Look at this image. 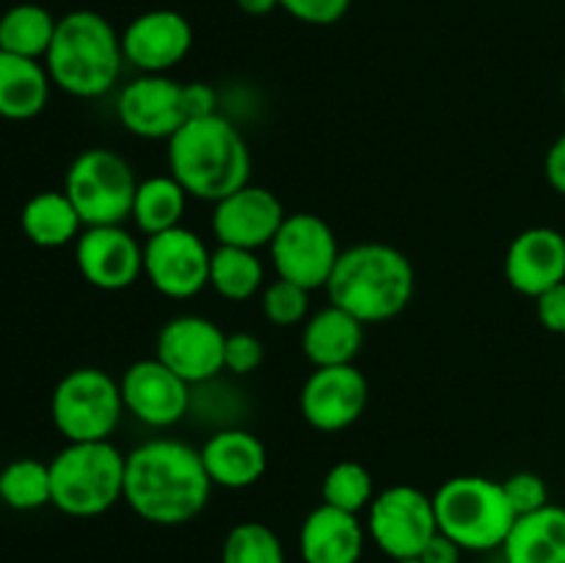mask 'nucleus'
<instances>
[{
    "mask_svg": "<svg viewBox=\"0 0 565 563\" xmlns=\"http://www.w3.org/2000/svg\"><path fill=\"white\" fill-rule=\"evenodd\" d=\"M213 480L202 453L180 439H152L127 456L125 502L143 522L177 528L207 508Z\"/></svg>",
    "mask_w": 565,
    "mask_h": 563,
    "instance_id": "nucleus-1",
    "label": "nucleus"
},
{
    "mask_svg": "<svg viewBox=\"0 0 565 563\" xmlns=\"http://www.w3.org/2000/svg\"><path fill=\"white\" fill-rule=\"evenodd\" d=\"M414 287L412 259L390 243H356L340 252L326 282L329 301L364 326L397 318L412 304Z\"/></svg>",
    "mask_w": 565,
    "mask_h": 563,
    "instance_id": "nucleus-2",
    "label": "nucleus"
},
{
    "mask_svg": "<svg viewBox=\"0 0 565 563\" xmlns=\"http://www.w3.org/2000/svg\"><path fill=\"white\" fill-rule=\"evenodd\" d=\"M169 174L202 202H221L252 182V152L221 114L191 119L169 138Z\"/></svg>",
    "mask_w": 565,
    "mask_h": 563,
    "instance_id": "nucleus-3",
    "label": "nucleus"
},
{
    "mask_svg": "<svg viewBox=\"0 0 565 563\" xmlns=\"http://www.w3.org/2000/svg\"><path fill=\"white\" fill-rule=\"evenodd\" d=\"M121 64V33H116V28L92 9H77L61 17L53 44L44 55L53 86L81 99L108 94L119 81Z\"/></svg>",
    "mask_w": 565,
    "mask_h": 563,
    "instance_id": "nucleus-4",
    "label": "nucleus"
},
{
    "mask_svg": "<svg viewBox=\"0 0 565 563\" xmlns=\"http://www.w3.org/2000/svg\"><path fill=\"white\" fill-rule=\"evenodd\" d=\"M127 456L108 439L66 442L50 461L53 506L75 519L103 517L125 500Z\"/></svg>",
    "mask_w": 565,
    "mask_h": 563,
    "instance_id": "nucleus-5",
    "label": "nucleus"
},
{
    "mask_svg": "<svg viewBox=\"0 0 565 563\" xmlns=\"http://www.w3.org/2000/svg\"><path fill=\"white\" fill-rule=\"evenodd\" d=\"M436 522L441 533L463 546V552H489L505 544L516 513L508 502L502 480L483 475H458L445 480L434 495Z\"/></svg>",
    "mask_w": 565,
    "mask_h": 563,
    "instance_id": "nucleus-6",
    "label": "nucleus"
},
{
    "mask_svg": "<svg viewBox=\"0 0 565 563\" xmlns=\"http://www.w3.org/2000/svg\"><path fill=\"white\" fill-rule=\"evenodd\" d=\"M138 180L132 166L105 147L77 155L64 177V193L81 213L83 226L125 224L132 213Z\"/></svg>",
    "mask_w": 565,
    "mask_h": 563,
    "instance_id": "nucleus-7",
    "label": "nucleus"
},
{
    "mask_svg": "<svg viewBox=\"0 0 565 563\" xmlns=\"http://www.w3.org/2000/svg\"><path fill=\"white\" fill-rule=\"evenodd\" d=\"M125 401L114 375L99 368H75L55 384L50 414L66 442L108 439L119 425Z\"/></svg>",
    "mask_w": 565,
    "mask_h": 563,
    "instance_id": "nucleus-8",
    "label": "nucleus"
},
{
    "mask_svg": "<svg viewBox=\"0 0 565 563\" xmlns=\"http://www.w3.org/2000/svg\"><path fill=\"white\" fill-rule=\"evenodd\" d=\"M367 530L375 546L392 561L419 557L423 546L439 530L434 497H428L417 486H390V489L379 491L370 502Z\"/></svg>",
    "mask_w": 565,
    "mask_h": 563,
    "instance_id": "nucleus-9",
    "label": "nucleus"
},
{
    "mask_svg": "<svg viewBox=\"0 0 565 563\" xmlns=\"http://www.w3.org/2000/svg\"><path fill=\"white\" fill-rule=\"evenodd\" d=\"M268 248L276 274L281 279L307 287V290L326 287L337 259H340L334 230L329 226V221L315 213L287 215Z\"/></svg>",
    "mask_w": 565,
    "mask_h": 563,
    "instance_id": "nucleus-10",
    "label": "nucleus"
},
{
    "mask_svg": "<svg viewBox=\"0 0 565 563\" xmlns=\"http://www.w3.org/2000/svg\"><path fill=\"white\" fill-rule=\"evenodd\" d=\"M213 252L188 226H174L143 243V274L169 298H193L210 287Z\"/></svg>",
    "mask_w": 565,
    "mask_h": 563,
    "instance_id": "nucleus-11",
    "label": "nucleus"
},
{
    "mask_svg": "<svg viewBox=\"0 0 565 563\" xmlns=\"http://www.w3.org/2000/svg\"><path fill=\"white\" fill-rule=\"evenodd\" d=\"M367 401V379L356 364L315 368L298 395L301 417L323 434H337V431H345L359 423Z\"/></svg>",
    "mask_w": 565,
    "mask_h": 563,
    "instance_id": "nucleus-12",
    "label": "nucleus"
},
{
    "mask_svg": "<svg viewBox=\"0 0 565 563\" xmlns=\"http://www.w3.org/2000/svg\"><path fill=\"white\" fill-rule=\"evenodd\" d=\"M226 334L202 315H177L158 331L154 357L188 384H202L224 370Z\"/></svg>",
    "mask_w": 565,
    "mask_h": 563,
    "instance_id": "nucleus-13",
    "label": "nucleus"
},
{
    "mask_svg": "<svg viewBox=\"0 0 565 563\" xmlns=\"http://www.w3.org/2000/svg\"><path fill=\"white\" fill-rule=\"evenodd\" d=\"M75 263L88 285L119 293L143 274V246L121 224L86 226L75 241Z\"/></svg>",
    "mask_w": 565,
    "mask_h": 563,
    "instance_id": "nucleus-14",
    "label": "nucleus"
},
{
    "mask_svg": "<svg viewBox=\"0 0 565 563\" xmlns=\"http://www.w3.org/2000/svg\"><path fill=\"white\" fill-rule=\"evenodd\" d=\"M193 47V28L180 11L149 9L121 33L125 61L141 75H166Z\"/></svg>",
    "mask_w": 565,
    "mask_h": 563,
    "instance_id": "nucleus-15",
    "label": "nucleus"
},
{
    "mask_svg": "<svg viewBox=\"0 0 565 563\" xmlns=\"http://www.w3.org/2000/svg\"><path fill=\"white\" fill-rule=\"evenodd\" d=\"M125 412L141 419L149 428H169L180 423L191 403L188 381L166 368L158 357L138 359L119 379Z\"/></svg>",
    "mask_w": 565,
    "mask_h": 563,
    "instance_id": "nucleus-16",
    "label": "nucleus"
},
{
    "mask_svg": "<svg viewBox=\"0 0 565 563\" xmlns=\"http://www.w3.org/2000/svg\"><path fill=\"white\" fill-rule=\"evenodd\" d=\"M285 219L287 213L279 196L268 191V188L248 182L241 191L215 202L213 232L221 246L259 252V248L274 243L276 232L281 230Z\"/></svg>",
    "mask_w": 565,
    "mask_h": 563,
    "instance_id": "nucleus-17",
    "label": "nucleus"
},
{
    "mask_svg": "<svg viewBox=\"0 0 565 563\" xmlns=\"http://www.w3.org/2000/svg\"><path fill=\"white\" fill-rule=\"evenodd\" d=\"M121 127L138 138L169 141L182 125V83L171 81L169 75H138L127 83L116 105Z\"/></svg>",
    "mask_w": 565,
    "mask_h": 563,
    "instance_id": "nucleus-18",
    "label": "nucleus"
},
{
    "mask_svg": "<svg viewBox=\"0 0 565 563\" xmlns=\"http://www.w3.org/2000/svg\"><path fill=\"white\" fill-rule=\"evenodd\" d=\"M505 279L522 296L539 298L565 282V235L555 226L519 232L505 252Z\"/></svg>",
    "mask_w": 565,
    "mask_h": 563,
    "instance_id": "nucleus-19",
    "label": "nucleus"
},
{
    "mask_svg": "<svg viewBox=\"0 0 565 563\" xmlns=\"http://www.w3.org/2000/svg\"><path fill=\"white\" fill-rule=\"evenodd\" d=\"M303 563H359L364 552V528L356 513L320 502L298 530Z\"/></svg>",
    "mask_w": 565,
    "mask_h": 563,
    "instance_id": "nucleus-20",
    "label": "nucleus"
},
{
    "mask_svg": "<svg viewBox=\"0 0 565 563\" xmlns=\"http://www.w3.org/2000/svg\"><path fill=\"white\" fill-rule=\"evenodd\" d=\"M199 453L213 486L221 489H248L263 480L268 469V450L263 439L243 428L218 431L204 442Z\"/></svg>",
    "mask_w": 565,
    "mask_h": 563,
    "instance_id": "nucleus-21",
    "label": "nucleus"
},
{
    "mask_svg": "<svg viewBox=\"0 0 565 563\" xmlns=\"http://www.w3.org/2000/svg\"><path fill=\"white\" fill-rule=\"evenodd\" d=\"M364 323L353 318L345 309L329 304L307 320L301 334L303 357L315 368H337V364H353L362 353Z\"/></svg>",
    "mask_w": 565,
    "mask_h": 563,
    "instance_id": "nucleus-22",
    "label": "nucleus"
},
{
    "mask_svg": "<svg viewBox=\"0 0 565 563\" xmlns=\"http://www.w3.org/2000/svg\"><path fill=\"white\" fill-rule=\"evenodd\" d=\"M502 552L505 563H565V508L550 502L516 517Z\"/></svg>",
    "mask_w": 565,
    "mask_h": 563,
    "instance_id": "nucleus-23",
    "label": "nucleus"
},
{
    "mask_svg": "<svg viewBox=\"0 0 565 563\" xmlns=\"http://www.w3.org/2000/svg\"><path fill=\"white\" fill-rule=\"evenodd\" d=\"M50 81L44 61L0 50V119L25 121L44 110L50 99Z\"/></svg>",
    "mask_w": 565,
    "mask_h": 563,
    "instance_id": "nucleus-24",
    "label": "nucleus"
},
{
    "mask_svg": "<svg viewBox=\"0 0 565 563\" xmlns=\"http://www.w3.org/2000/svg\"><path fill=\"white\" fill-rule=\"evenodd\" d=\"M20 226L33 246L61 248L81 237L83 219L64 191H42L25 202Z\"/></svg>",
    "mask_w": 565,
    "mask_h": 563,
    "instance_id": "nucleus-25",
    "label": "nucleus"
},
{
    "mask_svg": "<svg viewBox=\"0 0 565 563\" xmlns=\"http://www.w3.org/2000/svg\"><path fill=\"white\" fill-rule=\"evenodd\" d=\"M185 204L188 191L174 177H149V180L138 182L130 219L136 221V226L143 235L152 237L166 230H174V226H182Z\"/></svg>",
    "mask_w": 565,
    "mask_h": 563,
    "instance_id": "nucleus-26",
    "label": "nucleus"
},
{
    "mask_svg": "<svg viewBox=\"0 0 565 563\" xmlns=\"http://www.w3.org/2000/svg\"><path fill=\"white\" fill-rule=\"evenodd\" d=\"M55 20L44 6L17 3L0 17V50L22 59L44 61L55 36Z\"/></svg>",
    "mask_w": 565,
    "mask_h": 563,
    "instance_id": "nucleus-27",
    "label": "nucleus"
},
{
    "mask_svg": "<svg viewBox=\"0 0 565 563\" xmlns=\"http://www.w3.org/2000/svg\"><path fill=\"white\" fill-rule=\"evenodd\" d=\"M263 259L257 252L237 246H221L210 259V287L226 301H246L263 290Z\"/></svg>",
    "mask_w": 565,
    "mask_h": 563,
    "instance_id": "nucleus-28",
    "label": "nucleus"
},
{
    "mask_svg": "<svg viewBox=\"0 0 565 563\" xmlns=\"http://www.w3.org/2000/svg\"><path fill=\"white\" fill-rule=\"evenodd\" d=\"M0 500L14 511H36L53 506L50 464L39 458H17L0 469Z\"/></svg>",
    "mask_w": 565,
    "mask_h": 563,
    "instance_id": "nucleus-29",
    "label": "nucleus"
},
{
    "mask_svg": "<svg viewBox=\"0 0 565 563\" xmlns=\"http://www.w3.org/2000/svg\"><path fill=\"white\" fill-rule=\"evenodd\" d=\"M323 502L340 511L359 513L373 502V475L359 461H340L326 472L323 486H320Z\"/></svg>",
    "mask_w": 565,
    "mask_h": 563,
    "instance_id": "nucleus-30",
    "label": "nucleus"
},
{
    "mask_svg": "<svg viewBox=\"0 0 565 563\" xmlns=\"http://www.w3.org/2000/svg\"><path fill=\"white\" fill-rule=\"evenodd\" d=\"M221 563H287L279 535L263 522H241L226 533Z\"/></svg>",
    "mask_w": 565,
    "mask_h": 563,
    "instance_id": "nucleus-31",
    "label": "nucleus"
},
{
    "mask_svg": "<svg viewBox=\"0 0 565 563\" xmlns=\"http://www.w3.org/2000/svg\"><path fill=\"white\" fill-rule=\"evenodd\" d=\"M309 293L312 290L279 276L263 290L265 318L274 326H298L309 312Z\"/></svg>",
    "mask_w": 565,
    "mask_h": 563,
    "instance_id": "nucleus-32",
    "label": "nucleus"
},
{
    "mask_svg": "<svg viewBox=\"0 0 565 563\" xmlns=\"http://www.w3.org/2000/svg\"><path fill=\"white\" fill-rule=\"evenodd\" d=\"M502 489H505L508 502H511L513 513L524 517V513H533L539 508L550 506V486L541 478L539 472H513L502 480Z\"/></svg>",
    "mask_w": 565,
    "mask_h": 563,
    "instance_id": "nucleus-33",
    "label": "nucleus"
},
{
    "mask_svg": "<svg viewBox=\"0 0 565 563\" xmlns=\"http://www.w3.org/2000/svg\"><path fill=\"white\" fill-rule=\"evenodd\" d=\"M265 362V346L252 331H235L226 334L224 346V370L235 375H252Z\"/></svg>",
    "mask_w": 565,
    "mask_h": 563,
    "instance_id": "nucleus-34",
    "label": "nucleus"
},
{
    "mask_svg": "<svg viewBox=\"0 0 565 563\" xmlns=\"http://www.w3.org/2000/svg\"><path fill=\"white\" fill-rule=\"evenodd\" d=\"M281 9L307 25H334L351 9V0H279Z\"/></svg>",
    "mask_w": 565,
    "mask_h": 563,
    "instance_id": "nucleus-35",
    "label": "nucleus"
},
{
    "mask_svg": "<svg viewBox=\"0 0 565 563\" xmlns=\"http://www.w3.org/2000/svg\"><path fill=\"white\" fill-rule=\"evenodd\" d=\"M535 315L539 323L552 334H565V282L550 287L535 298Z\"/></svg>",
    "mask_w": 565,
    "mask_h": 563,
    "instance_id": "nucleus-36",
    "label": "nucleus"
},
{
    "mask_svg": "<svg viewBox=\"0 0 565 563\" xmlns=\"http://www.w3.org/2000/svg\"><path fill=\"white\" fill-rule=\"evenodd\" d=\"M182 110H185V121L215 116L218 114V94L210 83H185L182 86Z\"/></svg>",
    "mask_w": 565,
    "mask_h": 563,
    "instance_id": "nucleus-37",
    "label": "nucleus"
},
{
    "mask_svg": "<svg viewBox=\"0 0 565 563\" xmlns=\"http://www.w3.org/2000/svg\"><path fill=\"white\" fill-rule=\"evenodd\" d=\"M461 555H463V546L458 544V541H452L447 533L436 530L434 539H430L428 544L423 546V552H419V561L423 563H461Z\"/></svg>",
    "mask_w": 565,
    "mask_h": 563,
    "instance_id": "nucleus-38",
    "label": "nucleus"
},
{
    "mask_svg": "<svg viewBox=\"0 0 565 563\" xmlns=\"http://www.w3.org/2000/svg\"><path fill=\"white\" fill-rule=\"evenodd\" d=\"M544 174L546 182H550L561 196H565V132L555 138V144H552L550 152H546Z\"/></svg>",
    "mask_w": 565,
    "mask_h": 563,
    "instance_id": "nucleus-39",
    "label": "nucleus"
},
{
    "mask_svg": "<svg viewBox=\"0 0 565 563\" xmlns=\"http://www.w3.org/2000/svg\"><path fill=\"white\" fill-rule=\"evenodd\" d=\"M237 9L248 17H268L274 14L276 9H281L279 0H235Z\"/></svg>",
    "mask_w": 565,
    "mask_h": 563,
    "instance_id": "nucleus-40",
    "label": "nucleus"
},
{
    "mask_svg": "<svg viewBox=\"0 0 565 563\" xmlns=\"http://www.w3.org/2000/svg\"><path fill=\"white\" fill-rule=\"evenodd\" d=\"M395 563H423L419 557H408V561H395Z\"/></svg>",
    "mask_w": 565,
    "mask_h": 563,
    "instance_id": "nucleus-41",
    "label": "nucleus"
},
{
    "mask_svg": "<svg viewBox=\"0 0 565 563\" xmlns=\"http://www.w3.org/2000/svg\"><path fill=\"white\" fill-rule=\"evenodd\" d=\"M563 99H565V83H563Z\"/></svg>",
    "mask_w": 565,
    "mask_h": 563,
    "instance_id": "nucleus-42",
    "label": "nucleus"
}]
</instances>
